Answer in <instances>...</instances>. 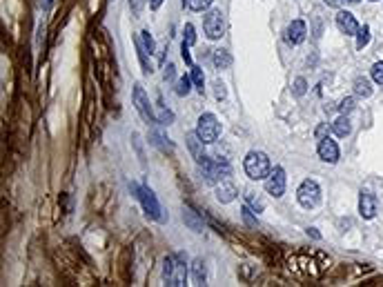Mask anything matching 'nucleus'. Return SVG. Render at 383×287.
Segmentation results:
<instances>
[{"mask_svg":"<svg viewBox=\"0 0 383 287\" xmlns=\"http://www.w3.org/2000/svg\"><path fill=\"white\" fill-rule=\"evenodd\" d=\"M359 214H361L363 218H374L376 214V196L372 191H361V196H359Z\"/></svg>","mask_w":383,"mask_h":287,"instance_id":"obj_13","label":"nucleus"},{"mask_svg":"<svg viewBox=\"0 0 383 287\" xmlns=\"http://www.w3.org/2000/svg\"><path fill=\"white\" fill-rule=\"evenodd\" d=\"M354 94L361 96V98H370V96H372V85H370L368 78H363V76L354 78Z\"/></svg>","mask_w":383,"mask_h":287,"instance_id":"obj_18","label":"nucleus"},{"mask_svg":"<svg viewBox=\"0 0 383 287\" xmlns=\"http://www.w3.org/2000/svg\"><path fill=\"white\" fill-rule=\"evenodd\" d=\"M196 134H199V138L203 143L210 145L218 138V134H221V122L216 120L214 114H203L199 118V122H196Z\"/></svg>","mask_w":383,"mask_h":287,"instance_id":"obj_5","label":"nucleus"},{"mask_svg":"<svg viewBox=\"0 0 383 287\" xmlns=\"http://www.w3.org/2000/svg\"><path fill=\"white\" fill-rule=\"evenodd\" d=\"M189 85H192V78L189 76H181L176 80V87H174V92L178 96H187L189 94Z\"/></svg>","mask_w":383,"mask_h":287,"instance_id":"obj_22","label":"nucleus"},{"mask_svg":"<svg viewBox=\"0 0 383 287\" xmlns=\"http://www.w3.org/2000/svg\"><path fill=\"white\" fill-rule=\"evenodd\" d=\"M201 167H203L205 183H210V185H218L232 174V167H229V162L225 158H210V156H207Z\"/></svg>","mask_w":383,"mask_h":287,"instance_id":"obj_3","label":"nucleus"},{"mask_svg":"<svg viewBox=\"0 0 383 287\" xmlns=\"http://www.w3.org/2000/svg\"><path fill=\"white\" fill-rule=\"evenodd\" d=\"M325 5H330V7H341V0H325Z\"/></svg>","mask_w":383,"mask_h":287,"instance_id":"obj_38","label":"nucleus"},{"mask_svg":"<svg viewBox=\"0 0 383 287\" xmlns=\"http://www.w3.org/2000/svg\"><path fill=\"white\" fill-rule=\"evenodd\" d=\"M332 132L336 134L339 138H346V136H350L352 134V125H350V118L348 116H341V118H336L334 122H332Z\"/></svg>","mask_w":383,"mask_h":287,"instance_id":"obj_16","label":"nucleus"},{"mask_svg":"<svg viewBox=\"0 0 383 287\" xmlns=\"http://www.w3.org/2000/svg\"><path fill=\"white\" fill-rule=\"evenodd\" d=\"M352 109H354V98L341 100V111H343V114H348V111H352Z\"/></svg>","mask_w":383,"mask_h":287,"instance_id":"obj_32","label":"nucleus"},{"mask_svg":"<svg viewBox=\"0 0 383 287\" xmlns=\"http://www.w3.org/2000/svg\"><path fill=\"white\" fill-rule=\"evenodd\" d=\"M203 145H205V143H203V140L199 138V134H196V132L187 136V147H189L192 156H194V160L199 162V165H203V162H205V158H207L205 151H203Z\"/></svg>","mask_w":383,"mask_h":287,"instance_id":"obj_15","label":"nucleus"},{"mask_svg":"<svg viewBox=\"0 0 383 287\" xmlns=\"http://www.w3.org/2000/svg\"><path fill=\"white\" fill-rule=\"evenodd\" d=\"M325 129H328L325 125H321V127L317 129V138H319V140H321V138H325V136H323V134H325Z\"/></svg>","mask_w":383,"mask_h":287,"instance_id":"obj_36","label":"nucleus"},{"mask_svg":"<svg viewBox=\"0 0 383 287\" xmlns=\"http://www.w3.org/2000/svg\"><path fill=\"white\" fill-rule=\"evenodd\" d=\"M183 221L187 225L189 229H194V232H203V221L199 218V214H196L192 207H185L183 210Z\"/></svg>","mask_w":383,"mask_h":287,"instance_id":"obj_17","label":"nucleus"},{"mask_svg":"<svg viewBox=\"0 0 383 287\" xmlns=\"http://www.w3.org/2000/svg\"><path fill=\"white\" fill-rule=\"evenodd\" d=\"M185 43H187V45H194V43H196L194 25H185Z\"/></svg>","mask_w":383,"mask_h":287,"instance_id":"obj_29","label":"nucleus"},{"mask_svg":"<svg viewBox=\"0 0 383 287\" xmlns=\"http://www.w3.org/2000/svg\"><path fill=\"white\" fill-rule=\"evenodd\" d=\"M214 87H216V98H218V100L225 98V85H223V83H216Z\"/></svg>","mask_w":383,"mask_h":287,"instance_id":"obj_33","label":"nucleus"},{"mask_svg":"<svg viewBox=\"0 0 383 287\" xmlns=\"http://www.w3.org/2000/svg\"><path fill=\"white\" fill-rule=\"evenodd\" d=\"M212 60H214V67H216V69H227V67L232 65V56L225 52V49H214Z\"/></svg>","mask_w":383,"mask_h":287,"instance_id":"obj_19","label":"nucleus"},{"mask_svg":"<svg viewBox=\"0 0 383 287\" xmlns=\"http://www.w3.org/2000/svg\"><path fill=\"white\" fill-rule=\"evenodd\" d=\"M245 174L252 178V181H263V178L270 176L272 172V165H270V158L263 151H250L245 156Z\"/></svg>","mask_w":383,"mask_h":287,"instance_id":"obj_2","label":"nucleus"},{"mask_svg":"<svg viewBox=\"0 0 383 287\" xmlns=\"http://www.w3.org/2000/svg\"><path fill=\"white\" fill-rule=\"evenodd\" d=\"M296 198H298V202H301V207H305V210H314V207L321 202V187H319V183L312 181V178H305V181L298 185Z\"/></svg>","mask_w":383,"mask_h":287,"instance_id":"obj_4","label":"nucleus"},{"mask_svg":"<svg viewBox=\"0 0 383 287\" xmlns=\"http://www.w3.org/2000/svg\"><path fill=\"white\" fill-rule=\"evenodd\" d=\"M192 80H194V85H196V89L203 94V85H205V76H203V69L201 67H192Z\"/></svg>","mask_w":383,"mask_h":287,"instance_id":"obj_23","label":"nucleus"},{"mask_svg":"<svg viewBox=\"0 0 383 287\" xmlns=\"http://www.w3.org/2000/svg\"><path fill=\"white\" fill-rule=\"evenodd\" d=\"M236 196H239V189H236V185L232 183V181H221L216 185V198H218V202H232Z\"/></svg>","mask_w":383,"mask_h":287,"instance_id":"obj_14","label":"nucleus"},{"mask_svg":"<svg viewBox=\"0 0 383 287\" xmlns=\"http://www.w3.org/2000/svg\"><path fill=\"white\" fill-rule=\"evenodd\" d=\"M212 3H214V0H187V5H189L192 11H205Z\"/></svg>","mask_w":383,"mask_h":287,"instance_id":"obj_24","label":"nucleus"},{"mask_svg":"<svg viewBox=\"0 0 383 287\" xmlns=\"http://www.w3.org/2000/svg\"><path fill=\"white\" fill-rule=\"evenodd\" d=\"M174 78V65H167L165 67V80H172Z\"/></svg>","mask_w":383,"mask_h":287,"instance_id":"obj_35","label":"nucleus"},{"mask_svg":"<svg viewBox=\"0 0 383 287\" xmlns=\"http://www.w3.org/2000/svg\"><path fill=\"white\" fill-rule=\"evenodd\" d=\"M192 280H194V285L205 283V263H203V258H196L192 263Z\"/></svg>","mask_w":383,"mask_h":287,"instance_id":"obj_20","label":"nucleus"},{"mask_svg":"<svg viewBox=\"0 0 383 287\" xmlns=\"http://www.w3.org/2000/svg\"><path fill=\"white\" fill-rule=\"evenodd\" d=\"M132 189L136 191L138 200L143 202V210L147 212V216H151L154 221H165V216L161 214V205H159V200H156L154 191H151L149 187H136V185H134Z\"/></svg>","mask_w":383,"mask_h":287,"instance_id":"obj_6","label":"nucleus"},{"mask_svg":"<svg viewBox=\"0 0 383 287\" xmlns=\"http://www.w3.org/2000/svg\"><path fill=\"white\" fill-rule=\"evenodd\" d=\"M372 3H376V0H372Z\"/></svg>","mask_w":383,"mask_h":287,"instance_id":"obj_40","label":"nucleus"},{"mask_svg":"<svg viewBox=\"0 0 383 287\" xmlns=\"http://www.w3.org/2000/svg\"><path fill=\"white\" fill-rule=\"evenodd\" d=\"M129 7H134V16L140 14V0H129Z\"/></svg>","mask_w":383,"mask_h":287,"instance_id":"obj_34","label":"nucleus"},{"mask_svg":"<svg viewBox=\"0 0 383 287\" xmlns=\"http://www.w3.org/2000/svg\"><path fill=\"white\" fill-rule=\"evenodd\" d=\"M336 27H339V31L346 33V36H357V31H359V22L350 11H339V14H336Z\"/></svg>","mask_w":383,"mask_h":287,"instance_id":"obj_11","label":"nucleus"},{"mask_svg":"<svg viewBox=\"0 0 383 287\" xmlns=\"http://www.w3.org/2000/svg\"><path fill=\"white\" fill-rule=\"evenodd\" d=\"M368 43H370V27L363 25V27H359V31H357V49H363Z\"/></svg>","mask_w":383,"mask_h":287,"instance_id":"obj_21","label":"nucleus"},{"mask_svg":"<svg viewBox=\"0 0 383 287\" xmlns=\"http://www.w3.org/2000/svg\"><path fill=\"white\" fill-rule=\"evenodd\" d=\"M185 276H187V269H185V258L181 254H170L163 261V278L167 285L181 287L185 285Z\"/></svg>","mask_w":383,"mask_h":287,"instance_id":"obj_1","label":"nucleus"},{"mask_svg":"<svg viewBox=\"0 0 383 287\" xmlns=\"http://www.w3.org/2000/svg\"><path fill=\"white\" fill-rule=\"evenodd\" d=\"M140 36H143V43H145V49H147V52L151 54L154 52V38L149 36V31L145 29V31H140Z\"/></svg>","mask_w":383,"mask_h":287,"instance_id":"obj_28","label":"nucleus"},{"mask_svg":"<svg viewBox=\"0 0 383 287\" xmlns=\"http://www.w3.org/2000/svg\"><path fill=\"white\" fill-rule=\"evenodd\" d=\"M134 105H136L140 118H143L147 125L149 122H156V116H154V111H151V107H149V100H147V96H145L143 85H134Z\"/></svg>","mask_w":383,"mask_h":287,"instance_id":"obj_9","label":"nucleus"},{"mask_svg":"<svg viewBox=\"0 0 383 287\" xmlns=\"http://www.w3.org/2000/svg\"><path fill=\"white\" fill-rule=\"evenodd\" d=\"M292 92H294V96H303L308 92V83L305 78H296L294 80V87H292Z\"/></svg>","mask_w":383,"mask_h":287,"instance_id":"obj_26","label":"nucleus"},{"mask_svg":"<svg viewBox=\"0 0 383 287\" xmlns=\"http://www.w3.org/2000/svg\"><path fill=\"white\" fill-rule=\"evenodd\" d=\"M319 156H321V160H325V162H336L339 160V145L328 136L321 138L319 140Z\"/></svg>","mask_w":383,"mask_h":287,"instance_id":"obj_12","label":"nucleus"},{"mask_svg":"<svg viewBox=\"0 0 383 287\" xmlns=\"http://www.w3.org/2000/svg\"><path fill=\"white\" fill-rule=\"evenodd\" d=\"M203 29H205L207 38L210 40H218V38L225 33V22H223V14L221 9H212L205 14V18H203Z\"/></svg>","mask_w":383,"mask_h":287,"instance_id":"obj_7","label":"nucleus"},{"mask_svg":"<svg viewBox=\"0 0 383 287\" xmlns=\"http://www.w3.org/2000/svg\"><path fill=\"white\" fill-rule=\"evenodd\" d=\"M372 80L376 85H383V63H374L372 65Z\"/></svg>","mask_w":383,"mask_h":287,"instance_id":"obj_25","label":"nucleus"},{"mask_svg":"<svg viewBox=\"0 0 383 287\" xmlns=\"http://www.w3.org/2000/svg\"><path fill=\"white\" fill-rule=\"evenodd\" d=\"M348 3H359V0H348Z\"/></svg>","mask_w":383,"mask_h":287,"instance_id":"obj_39","label":"nucleus"},{"mask_svg":"<svg viewBox=\"0 0 383 287\" xmlns=\"http://www.w3.org/2000/svg\"><path fill=\"white\" fill-rule=\"evenodd\" d=\"M245 198H247V202H250V205H252V207H254V210H256V212H263V207H265V205H263V200H258V198H256V196H254V194H252V191H250V194H247V196H245Z\"/></svg>","mask_w":383,"mask_h":287,"instance_id":"obj_27","label":"nucleus"},{"mask_svg":"<svg viewBox=\"0 0 383 287\" xmlns=\"http://www.w3.org/2000/svg\"><path fill=\"white\" fill-rule=\"evenodd\" d=\"M308 36V27L303 20H292L290 27L285 29V40L290 45H301Z\"/></svg>","mask_w":383,"mask_h":287,"instance_id":"obj_10","label":"nucleus"},{"mask_svg":"<svg viewBox=\"0 0 383 287\" xmlns=\"http://www.w3.org/2000/svg\"><path fill=\"white\" fill-rule=\"evenodd\" d=\"M243 218H245V223L250 225V227H256V218H252V210L247 205L243 207Z\"/></svg>","mask_w":383,"mask_h":287,"instance_id":"obj_31","label":"nucleus"},{"mask_svg":"<svg viewBox=\"0 0 383 287\" xmlns=\"http://www.w3.org/2000/svg\"><path fill=\"white\" fill-rule=\"evenodd\" d=\"M285 170L283 167H274L272 172H270V176L265 178V191L270 196H274V198H281V196L285 194Z\"/></svg>","mask_w":383,"mask_h":287,"instance_id":"obj_8","label":"nucleus"},{"mask_svg":"<svg viewBox=\"0 0 383 287\" xmlns=\"http://www.w3.org/2000/svg\"><path fill=\"white\" fill-rule=\"evenodd\" d=\"M52 5H54V0H43V9H45V11L52 9Z\"/></svg>","mask_w":383,"mask_h":287,"instance_id":"obj_37","label":"nucleus"},{"mask_svg":"<svg viewBox=\"0 0 383 287\" xmlns=\"http://www.w3.org/2000/svg\"><path fill=\"white\" fill-rule=\"evenodd\" d=\"M181 56H183V60L187 63L189 67H194V63H192V56H189V45L183 40V45H181Z\"/></svg>","mask_w":383,"mask_h":287,"instance_id":"obj_30","label":"nucleus"}]
</instances>
